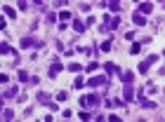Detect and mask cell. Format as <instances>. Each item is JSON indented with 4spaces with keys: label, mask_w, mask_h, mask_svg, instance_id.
I'll return each mask as SVG.
<instances>
[{
    "label": "cell",
    "mask_w": 165,
    "mask_h": 122,
    "mask_svg": "<svg viewBox=\"0 0 165 122\" xmlns=\"http://www.w3.org/2000/svg\"><path fill=\"white\" fill-rule=\"evenodd\" d=\"M87 85L90 87H101V85H106V78H104V75H95V78H90Z\"/></svg>",
    "instance_id": "5"
},
{
    "label": "cell",
    "mask_w": 165,
    "mask_h": 122,
    "mask_svg": "<svg viewBox=\"0 0 165 122\" xmlns=\"http://www.w3.org/2000/svg\"><path fill=\"white\" fill-rule=\"evenodd\" d=\"M132 21L137 24V26H146V16H144V14H139V12H137V14H132Z\"/></svg>",
    "instance_id": "7"
},
{
    "label": "cell",
    "mask_w": 165,
    "mask_h": 122,
    "mask_svg": "<svg viewBox=\"0 0 165 122\" xmlns=\"http://www.w3.org/2000/svg\"><path fill=\"white\" fill-rule=\"evenodd\" d=\"M2 120H5V122L14 120V111H10V108H5V111H2Z\"/></svg>",
    "instance_id": "13"
},
{
    "label": "cell",
    "mask_w": 165,
    "mask_h": 122,
    "mask_svg": "<svg viewBox=\"0 0 165 122\" xmlns=\"http://www.w3.org/2000/svg\"><path fill=\"white\" fill-rule=\"evenodd\" d=\"M73 85H75V87H78V89H80V87L85 85V80H83V78H75V82H73Z\"/></svg>",
    "instance_id": "28"
},
{
    "label": "cell",
    "mask_w": 165,
    "mask_h": 122,
    "mask_svg": "<svg viewBox=\"0 0 165 122\" xmlns=\"http://www.w3.org/2000/svg\"><path fill=\"white\" fill-rule=\"evenodd\" d=\"M106 7L111 12H120V2H106Z\"/></svg>",
    "instance_id": "16"
},
{
    "label": "cell",
    "mask_w": 165,
    "mask_h": 122,
    "mask_svg": "<svg viewBox=\"0 0 165 122\" xmlns=\"http://www.w3.org/2000/svg\"><path fill=\"white\" fill-rule=\"evenodd\" d=\"M47 21H50V24L57 21V14H54V12H50V14H47Z\"/></svg>",
    "instance_id": "29"
},
{
    "label": "cell",
    "mask_w": 165,
    "mask_h": 122,
    "mask_svg": "<svg viewBox=\"0 0 165 122\" xmlns=\"http://www.w3.org/2000/svg\"><path fill=\"white\" fill-rule=\"evenodd\" d=\"M59 70H61V64H57V61H54V64L50 66V78H54V75H57Z\"/></svg>",
    "instance_id": "12"
},
{
    "label": "cell",
    "mask_w": 165,
    "mask_h": 122,
    "mask_svg": "<svg viewBox=\"0 0 165 122\" xmlns=\"http://www.w3.org/2000/svg\"><path fill=\"white\" fill-rule=\"evenodd\" d=\"M104 70H106L109 75H113V73H118V66L116 64H106V66H104Z\"/></svg>",
    "instance_id": "15"
},
{
    "label": "cell",
    "mask_w": 165,
    "mask_h": 122,
    "mask_svg": "<svg viewBox=\"0 0 165 122\" xmlns=\"http://www.w3.org/2000/svg\"><path fill=\"white\" fill-rule=\"evenodd\" d=\"M22 47L26 49V47H43V43L40 40H33V38H24L22 40Z\"/></svg>",
    "instance_id": "4"
},
{
    "label": "cell",
    "mask_w": 165,
    "mask_h": 122,
    "mask_svg": "<svg viewBox=\"0 0 165 122\" xmlns=\"http://www.w3.org/2000/svg\"><path fill=\"white\" fill-rule=\"evenodd\" d=\"M156 61H158V56H156V54L146 56V61H142V64L137 66V68H139V73H142V75H146V73H149V68H151V66L156 64Z\"/></svg>",
    "instance_id": "1"
},
{
    "label": "cell",
    "mask_w": 165,
    "mask_h": 122,
    "mask_svg": "<svg viewBox=\"0 0 165 122\" xmlns=\"http://www.w3.org/2000/svg\"><path fill=\"white\" fill-rule=\"evenodd\" d=\"M17 7H19V10H28V7H31V5H28V2H24V0H22V2H19V5H17Z\"/></svg>",
    "instance_id": "30"
},
{
    "label": "cell",
    "mask_w": 165,
    "mask_h": 122,
    "mask_svg": "<svg viewBox=\"0 0 165 122\" xmlns=\"http://www.w3.org/2000/svg\"><path fill=\"white\" fill-rule=\"evenodd\" d=\"M153 12V2H139V14H149Z\"/></svg>",
    "instance_id": "6"
},
{
    "label": "cell",
    "mask_w": 165,
    "mask_h": 122,
    "mask_svg": "<svg viewBox=\"0 0 165 122\" xmlns=\"http://www.w3.org/2000/svg\"><path fill=\"white\" fill-rule=\"evenodd\" d=\"M97 68H99V64H97V61H90V66H87L85 70H87V73H95Z\"/></svg>",
    "instance_id": "20"
},
{
    "label": "cell",
    "mask_w": 165,
    "mask_h": 122,
    "mask_svg": "<svg viewBox=\"0 0 165 122\" xmlns=\"http://www.w3.org/2000/svg\"><path fill=\"white\" fill-rule=\"evenodd\" d=\"M109 122H120V117L118 115H109Z\"/></svg>",
    "instance_id": "31"
},
{
    "label": "cell",
    "mask_w": 165,
    "mask_h": 122,
    "mask_svg": "<svg viewBox=\"0 0 165 122\" xmlns=\"http://www.w3.org/2000/svg\"><path fill=\"white\" fill-rule=\"evenodd\" d=\"M118 26H120V19H111V21H109V28H111V31H116Z\"/></svg>",
    "instance_id": "18"
},
{
    "label": "cell",
    "mask_w": 165,
    "mask_h": 122,
    "mask_svg": "<svg viewBox=\"0 0 165 122\" xmlns=\"http://www.w3.org/2000/svg\"><path fill=\"white\" fill-rule=\"evenodd\" d=\"M69 70H71V73H80V70H83V66H80V64H71Z\"/></svg>",
    "instance_id": "22"
},
{
    "label": "cell",
    "mask_w": 165,
    "mask_h": 122,
    "mask_svg": "<svg viewBox=\"0 0 165 122\" xmlns=\"http://www.w3.org/2000/svg\"><path fill=\"white\" fill-rule=\"evenodd\" d=\"M0 52H2V54H10V52H12V47H10V45H7V43H2V47H0Z\"/></svg>",
    "instance_id": "24"
},
{
    "label": "cell",
    "mask_w": 165,
    "mask_h": 122,
    "mask_svg": "<svg viewBox=\"0 0 165 122\" xmlns=\"http://www.w3.org/2000/svg\"><path fill=\"white\" fill-rule=\"evenodd\" d=\"M59 19H61V24H66L69 19L73 21V14H71V12H59Z\"/></svg>",
    "instance_id": "14"
},
{
    "label": "cell",
    "mask_w": 165,
    "mask_h": 122,
    "mask_svg": "<svg viewBox=\"0 0 165 122\" xmlns=\"http://www.w3.org/2000/svg\"><path fill=\"white\" fill-rule=\"evenodd\" d=\"M2 12H5V14L10 16V19H14V10H12L10 5H5V7H2Z\"/></svg>",
    "instance_id": "21"
},
{
    "label": "cell",
    "mask_w": 165,
    "mask_h": 122,
    "mask_svg": "<svg viewBox=\"0 0 165 122\" xmlns=\"http://www.w3.org/2000/svg\"><path fill=\"white\" fill-rule=\"evenodd\" d=\"M14 96H19V87H10L5 92V99H14Z\"/></svg>",
    "instance_id": "10"
},
{
    "label": "cell",
    "mask_w": 165,
    "mask_h": 122,
    "mask_svg": "<svg viewBox=\"0 0 165 122\" xmlns=\"http://www.w3.org/2000/svg\"><path fill=\"white\" fill-rule=\"evenodd\" d=\"M111 49V40H106V43H101V52H109Z\"/></svg>",
    "instance_id": "25"
},
{
    "label": "cell",
    "mask_w": 165,
    "mask_h": 122,
    "mask_svg": "<svg viewBox=\"0 0 165 122\" xmlns=\"http://www.w3.org/2000/svg\"><path fill=\"white\" fill-rule=\"evenodd\" d=\"M73 31L75 33H85V24L80 21V19H73Z\"/></svg>",
    "instance_id": "9"
},
{
    "label": "cell",
    "mask_w": 165,
    "mask_h": 122,
    "mask_svg": "<svg viewBox=\"0 0 165 122\" xmlns=\"http://www.w3.org/2000/svg\"><path fill=\"white\" fill-rule=\"evenodd\" d=\"M66 99H69V94H66L64 89H61V92H57V101H66Z\"/></svg>",
    "instance_id": "23"
},
{
    "label": "cell",
    "mask_w": 165,
    "mask_h": 122,
    "mask_svg": "<svg viewBox=\"0 0 165 122\" xmlns=\"http://www.w3.org/2000/svg\"><path fill=\"white\" fill-rule=\"evenodd\" d=\"M19 80H22V82H28V80H31V75H28L26 70H19Z\"/></svg>",
    "instance_id": "19"
},
{
    "label": "cell",
    "mask_w": 165,
    "mask_h": 122,
    "mask_svg": "<svg viewBox=\"0 0 165 122\" xmlns=\"http://www.w3.org/2000/svg\"><path fill=\"white\" fill-rule=\"evenodd\" d=\"M38 101H40V103H45V106H50V103H52V101H50V96L45 94V92H38Z\"/></svg>",
    "instance_id": "11"
},
{
    "label": "cell",
    "mask_w": 165,
    "mask_h": 122,
    "mask_svg": "<svg viewBox=\"0 0 165 122\" xmlns=\"http://www.w3.org/2000/svg\"><path fill=\"white\" fill-rule=\"evenodd\" d=\"M132 99H134V89H132L130 85H125V87H123V101H125V103H130Z\"/></svg>",
    "instance_id": "3"
},
{
    "label": "cell",
    "mask_w": 165,
    "mask_h": 122,
    "mask_svg": "<svg viewBox=\"0 0 165 122\" xmlns=\"http://www.w3.org/2000/svg\"><path fill=\"white\" fill-rule=\"evenodd\" d=\"M120 78H123V82H125V85H130V82L134 80V73H132V70H125V73H120Z\"/></svg>",
    "instance_id": "8"
},
{
    "label": "cell",
    "mask_w": 165,
    "mask_h": 122,
    "mask_svg": "<svg viewBox=\"0 0 165 122\" xmlns=\"http://www.w3.org/2000/svg\"><path fill=\"white\" fill-rule=\"evenodd\" d=\"M80 120H83V122H90V113L83 111V113H80Z\"/></svg>",
    "instance_id": "26"
},
{
    "label": "cell",
    "mask_w": 165,
    "mask_h": 122,
    "mask_svg": "<svg viewBox=\"0 0 165 122\" xmlns=\"http://www.w3.org/2000/svg\"><path fill=\"white\" fill-rule=\"evenodd\" d=\"M97 103H99V96L97 94H90V96H83V99H80V106L85 108V111L87 108H95Z\"/></svg>",
    "instance_id": "2"
},
{
    "label": "cell",
    "mask_w": 165,
    "mask_h": 122,
    "mask_svg": "<svg viewBox=\"0 0 165 122\" xmlns=\"http://www.w3.org/2000/svg\"><path fill=\"white\" fill-rule=\"evenodd\" d=\"M142 52V45L139 43H132V47H130V54H139Z\"/></svg>",
    "instance_id": "17"
},
{
    "label": "cell",
    "mask_w": 165,
    "mask_h": 122,
    "mask_svg": "<svg viewBox=\"0 0 165 122\" xmlns=\"http://www.w3.org/2000/svg\"><path fill=\"white\" fill-rule=\"evenodd\" d=\"M113 106H116V108H123V106H125V101H123V99H113Z\"/></svg>",
    "instance_id": "27"
}]
</instances>
